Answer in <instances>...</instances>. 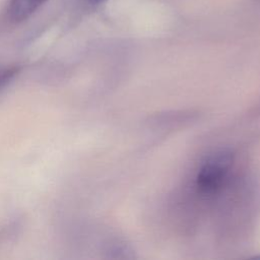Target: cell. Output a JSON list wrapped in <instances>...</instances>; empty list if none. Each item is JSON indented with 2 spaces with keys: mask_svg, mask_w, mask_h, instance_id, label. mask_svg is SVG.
Here are the masks:
<instances>
[{
  "mask_svg": "<svg viewBox=\"0 0 260 260\" xmlns=\"http://www.w3.org/2000/svg\"><path fill=\"white\" fill-rule=\"evenodd\" d=\"M233 155L226 150L216 151L209 155L201 165L197 177L196 186L204 195H212L222 188L232 169Z\"/></svg>",
  "mask_w": 260,
  "mask_h": 260,
  "instance_id": "6da1fadb",
  "label": "cell"
},
{
  "mask_svg": "<svg viewBox=\"0 0 260 260\" xmlns=\"http://www.w3.org/2000/svg\"><path fill=\"white\" fill-rule=\"evenodd\" d=\"M48 0H10L6 9L7 18L12 22H20L28 18Z\"/></svg>",
  "mask_w": 260,
  "mask_h": 260,
  "instance_id": "7a4b0ae2",
  "label": "cell"
},
{
  "mask_svg": "<svg viewBox=\"0 0 260 260\" xmlns=\"http://www.w3.org/2000/svg\"><path fill=\"white\" fill-rule=\"evenodd\" d=\"M13 73L14 71L11 69H0V85L6 82V80L9 79Z\"/></svg>",
  "mask_w": 260,
  "mask_h": 260,
  "instance_id": "3957f363",
  "label": "cell"
},
{
  "mask_svg": "<svg viewBox=\"0 0 260 260\" xmlns=\"http://www.w3.org/2000/svg\"><path fill=\"white\" fill-rule=\"evenodd\" d=\"M90 1H92V2H100V1H103V0H90Z\"/></svg>",
  "mask_w": 260,
  "mask_h": 260,
  "instance_id": "277c9868",
  "label": "cell"
}]
</instances>
